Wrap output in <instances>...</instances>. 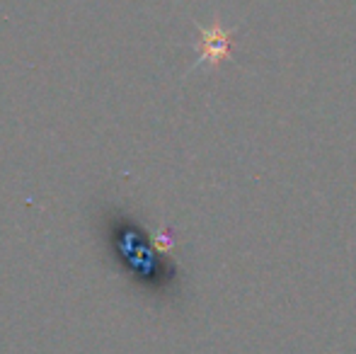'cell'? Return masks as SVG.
Masks as SVG:
<instances>
[{"instance_id":"cell-1","label":"cell","mask_w":356,"mask_h":354,"mask_svg":"<svg viewBox=\"0 0 356 354\" xmlns=\"http://www.w3.org/2000/svg\"><path fill=\"white\" fill-rule=\"evenodd\" d=\"M230 56V29H223L218 22L202 29V61L209 66H218Z\"/></svg>"}]
</instances>
